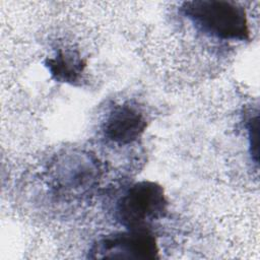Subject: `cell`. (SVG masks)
<instances>
[{
	"label": "cell",
	"mask_w": 260,
	"mask_h": 260,
	"mask_svg": "<svg viewBox=\"0 0 260 260\" xmlns=\"http://www.w3.org/2000/svg\"><path fill=\"white\" fill-rule=\"evenodd\" d=\"M181 10L196 28L209 37L232 41H246L250 38L246 10L237 2L187 1Z\"/></svg>",
	"instance_id": "1"
},
{
	"label": "cell",
	"mask_w": 260,
	"mask_h": 260,
	"mask_svg": "<svg viewBox=\"0 0 260 260\" xmlns=\"http://www.w3.org/2000/svg\"><path fill=\"white\" fill-rule=\"evenodd\" d=\"M167 207L162 187L151 181H140L119 199L116 217L127 229H146L150 222L165 215Z\"/></svg>",
	"instance_id": "2"
},
{
	"label": "cell",
	"mask_w": 260,
	"mask_h": 260,
	"mask_svg": "<svg viewBox=\"0 0 260 260\" xmlns=\"http://www.w3.org/2000/svg\"><path fill=\"white\" fill-rule=\"evenodd\" d=\"M91 253L95 258H158L156 240L148 229H128L127 232L104 238L93 246Z\"/></svg>",
	"instance_id": "3"
},
{
	"label": "cell",
	"mask_w": 260,
	"mask_h": 260,
	"mask_svg": "<svg viewBox=\"0 0 260 260\" xmlns=\"http://www.w3.org/2000/svg\"><path fill=\"white\" fill-rule=\"evenodd\" d=\"M146 129L144 115L134 106H117L107 118L105 135L112 142L129 144L137 140Z\"/></svg>",
	"instance_id": "4"
},
{
	"label": "cell",
	"mask_w": 260,
	"mask_h": 260,
	"mask_svg": "<svg viewBox=\"0 0 260 260\" xmlns=\"http://www.w3.org/2000/svg\"><path fill=\"white\" fill-rule=\"evenodd\" d=\"M53 79L63 83L76 84L81 80L86 63L74 50H59L45 62Z\"/></svg>",
	"instance_id": "5"
},
{
	"label": "cell",
	"mask_w": 260,
	"mask_h": 260,
	"mask_svg": "<svg viewBox=\"0 0 260 260\" xmlns=\"http://www.w3.org/2000/svg\"><path fill=\"white\" fill-rule=\"evenodd\" d=\"M258 116H255V118H252L249 121L248 126V132H249V146H250V153L255 160L256 164H258Z\"/></svg>",
	"instance_id": "6"
}]
</instances>
